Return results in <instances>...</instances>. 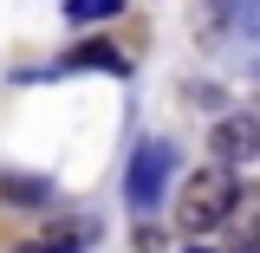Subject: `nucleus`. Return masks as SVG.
<instances>
[{
  "label": "nucleus",
  "instance_id": "obj_11",
  "mask_svg": "<svg viewBox=\"0 0 260 253\" xmlns=\"http://www.w3.org/2000/svg\"><path fill=\"white\" fill-rule=\"evenodd\" d=\"M241 253H260V247H241Z\"/></svg>",
  "mask_w": 260,
  "mask_h": 253
},
{
  "label": "nucleus",
  "instance_id": "obj_4",
  "mask_svg": "<svg viewBox=\"0 0 260 253\" xmlns=\"http://www.w3.org/2000/svg\"><path fill=\"white\" fill-rule=\"evenodd\" d=\"M59 71H104V78H124L130 65H124V52L117 46H104V39H85V46H72L59 59Z\"/></svg>",
  "mask_w": 260,
  "mask_h": 253
},
{
  "label": "nucleus",
  "instance_id": "obj_1",
  "mask_svg": "<svg viewBox=\"0 0 260 253\" xmlns=\"http://www.w3.org/2000/svg\"><path fill=\"white\" fill-rule=\"evenodd\" d=\"M234 169L228 162H208V169H189V182H182V195H176V227L182 234H215V227L228 221V201H234Z\"/></svg>",
  "mask_w": 260,
  "mask_h": 253
},
{
  "label": "nucleus",
  "instance_id": "obj_6",
  "mask_svg": "<svg viewBox=\"0 0 260 253\" xmlns=\"http://www.w3.org/2000/svg\"><path fill=\"white\" fill-rule=\"evenodd\" d=\"M208 13H221V32L260 39V0H208Z\"/></svg>",
  "mask_w": 260,
  "mask_h": 253
},
{
  "label": "nucleus",
  "instance_id": "obj_5",
  "mask_svg": "<svg viewBox=\"0 0 260 253\" xmlns=\"http://www.w3.org/2000/svg\"><path fill=\"white\" fill-rule=\"evenodd\" d=\"M241 234V247H260V182H247V189H234V201H228V221Z\"/></svg>",
  "mask_w": 260,
  "mask_h": 253
},
{
  "label": "nucleus",
  "instance_id": "obj_3",
  "mask_svg": "<svg viewBox=\"0 0 260 253\" xmlns=\"http://www.w3.org/2000/svg\"><path fill=\"white\" fill-rule=\"evenodd\" d=\"M208 156L228 162V169H247V162L260 156V117H254V111H228V117H215V130H208Z\"/></svg>",
  "mask_w": 260,
  "mask_h": 253
},
{
  "label": "nucleus",
  "instance_id": "obj_10",
  "mask_svg": "<svg viewBox=\"0 0 260 253\" xmlns=\"http://www.w3.org/2000/svg\"><path fill=\"white\" fill-rule=\"evenodd\" d=\"M182 253H215V247H182Z\"/></svg>",
  "mask_w": 260,
  "mask_h": 253
},
{
  "label": "nucleus",
  "instance_id": "obj_7",
  "mask_svg": "<svg viewBox=\"0 0 260 253\" xmlns=\"http://www.w3.org/2000/svg\"><path fill=\"white\" fill-rule=\"evenodd\" d=\"M117 13H124V0H65V20L72 26H104Z\"/></svg>",
  "mask_w": 260,
  "mask_h": 253
},
{
  "label": "nucleus",
  "instance_id": "obj_2",
  "mask_svg": "<svg viewBox=\"0 0 260 253\" xmlns=\"http://www.w3.org/2000/svg\"><path fill=\"white\" fill-rule=\"evenodd\" d=\"M169 162H176V150L169 143H137L130 150V175H124V201H130V214H156V201H162V182H169Z\"/></svg>",
  "mask_w": 260,
  "mask_h": 253
},
{
  "label": "nucleus",
  "instance_id": "obj_8",
  "mask_svg": "<svg viewBox=\"0 0 260 253\" xmlns=\"http://www.w3.org/2000/svg\"><path fill=\"white\" fill-rule=\"evenodd\" d=\"M46 182H32V175H0V201H32V208H39V201H46Z\"/></svg>",
  "mask_w": 260,
  "mask_h": 253
},
{
  "label": "nucleus",
  "instance_id": "obj_9",
  "mask_svg": "<svg viewBox=\"0 0 260 253\" xmlns=\"http://www.w3.org/2000/svg\"><path fill=\"white\" fill-rule=\"evenodd\" d=\"M13 253H85L78 240H59V234H46V240H20Z\"/></svg>",
  "mask_w": 260,
  "mask_h": 253
}]
</instances>
